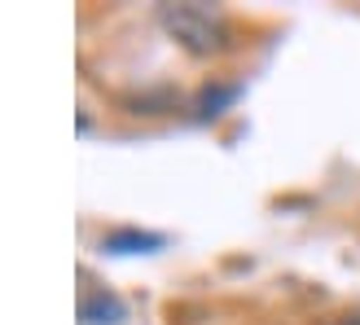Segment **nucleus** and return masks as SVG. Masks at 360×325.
<instances>
[{"instance_id":"f257e3e1","label":"nucleus","mask_w":360,"mask_h":325,"mask_svg":"<svg viewBox=\"0 0 360 325\" xmlns=\"http://www.w3.org/2000/svg\"><path fill=\"white\" fill-rule=\"evenodd\" d=\"M158 27L189 53V58H220V53L238 49V27L229 23V13L220 5H158L154 9Z\"/></svg>"},{"instance_id":"39448f33","label":"nucleus","mask_w":360,"mask_h":325,"mask_svg":"<svg viewBox=\"0 0 360 325\" xmlns=\"http://www.w3.org/2000/svg\"><path fill=\"white\" fill-rule=\"evenodd\" d=\"M330 325H360V308H356V312H343V317H334Z\"/></svg>"},{"instance_id":"7ed1b4c3","label":"nucleus","mask_w":360,"mask_h":325,"mask_svg":"<svg viewBox=\"0 0 360 325\" xmlns=\"http://www.w3.org/2000/svg\"><path fill=\"white\" fill-rule=\"evenodd\" d=\"M79 325H123L128 321V303H123L115 291L105 286H93V291L79 295Z\"/></svg>"},{"instance_id":"f03ea898","label":"nucleus","mask_w":360,"mask_h":325,"mask_svg":"<svg viewBox=\"0 0 360 325\" xmlns=\"http://www.w3.org/2000/svg\"><path fill=\"white\" fill-rule=\"evenodd\" d=\"M97 246L105 255H154V250L167 246V233L141 229V224H119V229H105Z\"/></svg>"},{"instance_id":"20e7f679","label":"nucleus","mask_w":360,"mask_h":325,"mask_svg":"<svg viewBox=\"0 0 360 325\" xmlns=\"http://www.w3.org/2000/svg\"><path fill=\"white\" fill-rule=\"evenodd\" d=\"M238 97H242V84L238 79H207L202 88H198V97L189 101V115L198 123H211V119H220Z\"/></svg>"}]
</instances>
